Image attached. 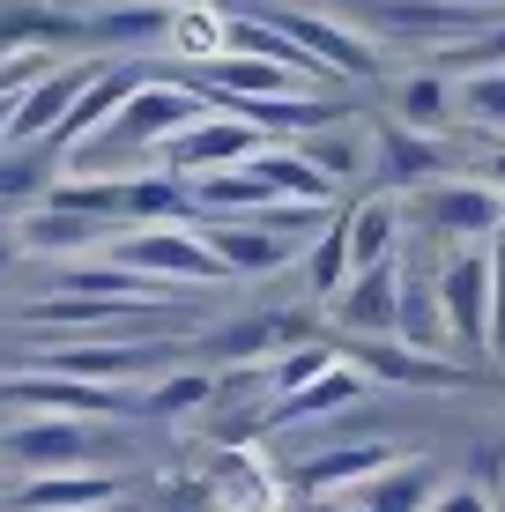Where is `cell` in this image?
<instances>
[{"instance_id": "1", "label": "cell", "mask_w": 505, "mask_h": 512, "mask_svg": "<svg viewBox=\"0 0 505 512\" xmlns=\"http://www.w3.org/2000/svg\"><path fill=\"white\" fill-rule=\"evenodd\" d=\"M194 119H208V97L201 90H186V82H142V90L127 97V112H119L104 134H90L67 164L97 171V164H112V156H156L171 134L194 127Z\"/></svg>"}, {"instance_id": "2", "label": "cell", "mask_w": 505, "mask_h": 512, "mask_svg": "<svg viewBox=\"0 0 505 512\" xmlns=\"http://www.w3.org/2000/svg\"><path fill=\"white\" fill-rule=\"evenodd\" d=\"M104 260H119V268L142 275V282H231V268L208 253V238L194 231V223H149V231H119Z\"/></svg>"}, {"instance_id": "3", "label": "cell", "mask_w": 505, "mask_h": 512, "mask_svg": "<svg viewBox=\"0 0 505 512\" xmlns=\"http://www.w3.org/2000/svg\"><path fill=\"white\" fill-rule=\"evenodd\" d=\"M491 245H461L454 260L439 268V312H446V334H454V349L468 364L491 357Z\"/></svg>"}, {"instance_id": "4", "label": "cell", "mask_w": 505, "mask_h": 512, "mask_svg": "<svg viewBox=\"0 0 505 512\" xmlns=\"http://www.w3.org/2000/svg\"><path fill=\"white\" fill-rule=\"evenodd\" d=\"M260 149H268V134H260L253 119H238V112H208V119H194L186 134H171L156 156H164L171 179H208V171H238V164H253Z\"/></svg>"}, {"instance_id": "5", "label": "cell", "mask_w": 505, "mask_h": 512, "mask_svg": "<svg viewBox=\"0 0 505 512\" xmlns=\"http://www.w3.org/2000/svg\"><path fill=\"white\" fill-rule=\"evenodd\" d=\"M0 401H23L38 416H142V394L127 386H97V379H67V372H23V379H0Z\"/></svg>"}, {"instance_id": "6", "label": "cell", "mask_w": 505, "mask_h": 512, "mask_svg": "<svg viewBox=\"0 0 505 512\" xmlns=\"http://www.w3.org/2000/svg\"><path fill=\"white\" fill-rule=\"evenodd\" d=\"M0 453H8L15 468H30V475H75V468H90L97 431L82 416H30V423H15V431L0 438Z\"/></svg>"}, {"instance_id": "7", "label": "cell", "mask_w": 505, "mask_h": 512, "mask_svg": "<svg viewBox=\"0 0 505 512\" xmlns=\"http://www.w3.org/2000/svg\"><path fill=\"white\" fill-rule=\"evenodd\" d=\"M424 223L461 245H498L505 238V193L483 179H439L424 186Z\"/></svg>"}, {"instance_id": "8", "label": "cell", "mask_w": 505, "mask_h": 512, "mask_svg": "<svg viewBox=\"0 0 505 512\" xmlns=\"http://www.w3.org/2000/svg\"><path fill=\"white\" fill-rule=\"evenodd\" d=\"M268 23H283L327 75H357L372 82L379 75V45H364V30H350L342 15H312V8H268Z\"/></svg>"}, {"instance_id": "9", "label": "cell", "mask_w": 505, "mask_h": 512, "mask_svg": "<svg viewBox=\"0 0 505 512\" xmlns=\"http://www.w3.org/2000/svg\"><path fill=\"white\" fill-rule=\"evenodd\" d=\"M342 357H350L364 379L416 386V394H446V386H468V364H461V357H431V349H409V342H350Z\"/></svg>"}, {"instance_id": "10", "label": "cell", "mask_w": 505, "mask_h": 512, "mask_svg": "<svg viewBox=\"0 0 505 512\" xmlns=\"http://www.w3.org/2000/svg\"><path fill=\"white\" fill-rule=\"evenodd\" d=\"M402 260H387V268H364L350 290L335 297V320L357 334V342H387V334H402Z\"/></svg>"}, {"instance_id": "11", "label": "cell", "mask_w": 505, "mask_h": 512, "mask_svg": "<svg viewBox=\"0 0 505 512\" xmlns=\"http://www.w3.org/2000/svg\"><path fill=\"white\" fill-rule=\"evenodd\" d=\"M394 468V453L379 446V438H357V446H327V453H312V461L290 468V483L305 490V498H357L372 475H387Z\"/></svg>"}, {"instance_id": "12", "label": "cell", "mask_w": 505, "mask_h": 512, "mask_svg": "<svg viewBox=\"0 0 505 512\" xmlns=\"http://www.w3.org/2000/svg\"><path fill=\"white\" fill-rule=\"evenodd\" d=\"M194 231L208 238V253L223 260L231 275H275L290 260V238H275V231H260L253 216H201Z\"/></svg>"}, {"instance_id": "13", "label": "cell", "mask_w": 505, "mask_h": 512, "mask_svg": "<svg viewBox=\"0 0 505 512\" xmlns=\"http://www.w3.org/2000/svg\"><path fill=\"white\" fill-rule=\"evenodd\" d=\"M372 156H379V179L394 186H439V171H446V149L431 134H416L402 127V119H379L372 127Z\"/></svg>"}, {"instance_id": "14", "label": "cell", "mask_w": 505, "mask_h": 512, "mask_svg": "<svg viewBox=\"0 0 505 512\" xmlns=\"http://www.w3.org/2000/svg\"><path fill=\"white\" fill-rule=\"evenodd\" d=\"M104 505H119V483H112V475H90V468L30 475V483L8 498V512H104Z\"/></svg>"}, {"instance_id": "15", "label": "cell", "mask_w": 505, "mask_h": 512, "mask_svg": "<svg viewBox=\"0 0 505 512\" xmlns=\"http://www.w3.org/2000/svg\"><path fill=\"white\" fill-rule=\"evenodd\" d=\"M67 38L90 45H171V8L164 0H134V8H90L67 23Z\"/></svg>"}, {"instance_id": "16", "label": "cell", "mask_w": 505, "mask_h": 512, "mask_svg": "<svg viewBox=\"0 0 505 512\" xmlns=\"http://www.w3.org/2000/svg\"><path fill=\"white\" fill-rule=\"evenodd\" d=\"M112 223H97V216H67V208H38V216L15 231V245L23 253H52V260H82V253H112Z\"/></svg>"}, {"instance_id": "17", "label": "cell", "mask_w": 505, "mask_h": 512, "mask_svg": "<svg viewBox=\"0 0 505 512\" xmlns=\"http://www.w3.org/2000/svg\"><path fill=\"white\" fill-rule=\"evenodd\" d=\"M253 171L275 186V201H298V208H335V179H327V171L312 164L298 141H290V149H283V141H268V149L253 156Z\"/></svg>"}, {"instance_id": "18", "label": "cell", "mask_w": 505, "mask_h": 512, "mask_svg": "<svg viewBox=\"0 0 505 512\" xmlns=\"http://www.w3.org/2000/svg\"><path fill=\"white\" fill-rule=\"evenodd\" d=\"M350 260H357V275L364 268H387V260H402V208H394V193H372V201H357L350 216ZM350 275V282H357Z\"/></svg>"}, {"instance_id": "19", "label": "cell", "mask_w": 505, "mask_h": 512, "mask_svg": "<svg viewBox=\"0 0 505 512\" xmlns=\"http://www.w3.org/2000/svg\"><path fill=\"white\" fill-rule=\"evenodd\" d=\"M364 386H372V379H364L357 364L342 357L335 372H327V379H312L305 394L268 401V416H260V423H320V416H335V409H350V401H364Z\"/></svg>"}, {"instance_id": "20", "label": "cell", "mask_w": 505, "mask_h": 512, "mask_svg": "<svg viewBox=\"0 0 505 512\" xmlns=\"http://www.w3.org/2000/svg\"><path fill=\"white\" fill-rule=\"evenodd\" d=\"M439 468H431V461H394L387 475H372V483H364L357 490V505L364 512H431V505H439Z\"/></svg>"}, {"instance_id": "21", "label": "cell", "mask_w": 505, "mask_h": 512, "mask_svg": "<svg viewBox=\"0 0 505 512\" xmlns=\"http://www.w3.org/2000/svg\"><path fill=\"white\" fill-rule=\"evenodd\" d=\"M156 357H164V349H149V342H112V349H52V357H45V372H67V379H97V386H119V379L149 372Z\"/></svg>"}, {"instance_id": "22", "label": "cell", "mask_w": 505, "mask_h": 512, "mask_svg": "<svg viewBox=\"0 0 505 512\" xmlns=\"http://www.w3.org/2000/svg\"><path fill=\"white\" fill-rule=\"evenodd\" d=\"M194 208H201V216H268V208H275V186L260 179L253 164L208 171V179H194Z\"/></svg>"}, {"instance_id": "23", "label": "cell", "mask_w": 505, "mask_h": 512, "mask_svg": "<svg viewBox=\"0 0 505 512\" xmlns=\"http://www.w3.org/2000/svg\"><path fill=\"white\" fill-rule=\"evenodd\" d=\"M127 216L149 231V223H201V208H194V186L186 179L149 171V179H127Z\"/></svg>"}, {"instance_id": "24", "label": "cell", "mask_w": 505, "mask_h": 512, "mask_svg": "<svg viewBox=\"0 0 505 512\" xmlns=\"http://www.w3.org/2000/svg\"><path fill=\"white\" fill-rule=\"evenodd\" d=\"M350 275H357V260H350V223H327L320 238H312V253H305V282H312V297H327L335 305L342 290H350Z\"/></svg>"}, {"instance_id": "25", "label": "cell", "mask_w": 505, "mask_h": 512, "mask_svg": "<svg viewBox=\"0 0 505 512\" xmlns=\"http://www.w3.org/2000/svg\"><path fill=\"white\" fill-rule=\"evenodd\" d=\"M45 208H67V216L119 223V216H127V179H60V186L45 193Z\"/></svg>"}, {"instance_id": "26", "label": "cell", "mask_w": 505, "mask_h": 512, "mask_svg": "<svg viewBox=\"0 0 505 512\" xmlns=\"http://www.w3.org/2000/svg\"><path fill=\"white\" fill-rule=\"evenodd\" d=\"M298 149L312 156V164L327 171V179H350V171L372 164V134H357V127H327V134H305Z\"/></svg>"}, {"instance_id": "27", "label": "cell", "mask_w": 505, "mask_h": 512, "mask_svg": "<svg viewBox=\"0 0 505 512\" xmlns=\"http://www.w3.org/2000/svg\"><path fill=\"white\" fill-rule=\"evenodd\" d=\"M52 171H60L52 149H8L0 156V201H38V193H52L60 186Z\"/></svg>"}, {"instance_id": "28", "label": "cell", "mask_w": 505, "mask_h": 512, "mask_svg": "<svg viewBox=\"0 0 505 512\" xmlns=\"http://www.w3.org/2000/svg\"><path fill=\"white\" fill-rule=\"evenodd\" d=\"M335 349H327V342H305V349H283V357H275L268 364V394L275 401H290V394H305V386L312 379H327V372H335Z\"/></svg>"}, {"instance_id": "29", "label": "cell", "mask_w": 505, "mask_h": 512, "mask_svg": "<svg viewBox=\"0 0 505 512\" xmlns=\"http://www.w3.org/2000/svg\"><path fill=\"white\" fill-rule=\"evenodd\" d=\"M275 498H283V483L260 461L231 453V468H223V512H275Z\"/></svg>"}, {"instance_id": "30", "label": "cell", "mask_w": 505, "mask_h": 512, "mask_svg": "<svg viewBox=\"0 0 505 512\" xmlns=\"http://www.w3.org/2000/svg\"><path fill=\"white\" fill-rule=\"evenodd\" d=\"M216 386H223V379H208V372H179V379H156L149 394H142V416H194L201 401H216Z\"/></svg>"}, {"instance_id": "31", "label": "cell", "mask_w": 505, "mask_h": 512, "mask_svg": "<svg viewBox=\"0 0 505 512\" xmlns=\"http://www.w3.org/2000/svg\"><path fill=\"white\" fill-rule=\"evenodd\" d=\"M394 119L416 127V134H439V127H446V82H439V75L402 82V90H394Z\"/></svg>"}, {"instance_id": "32", "label": "cell", "mask_w": 505, "mask_h": 512, "mask_svg": "<svg viewBox=\"0 0 505 512\" xmlns=\"http://www.w3.org/2000/svg\"><path fill=\"white\" fill-rule=\"evenodd\" d=\"M439 67H454V75H505V23H491L483 38H468L454 52H439Z\"/></svg>"}, {"instance_id": "33", "label": "cell", "mask_w": 505, "mask_h": 512, "mask_svg": "<svg viewBox=\"0 0 505 512\" xmlns=\"http://www.w3.org/2000/svg\"><path fill=\"white\" fill-rule=\"evenodd\" d=\"M461 112L476 119V127L505 134V75H468L461 82Z\"/></svg>"}, {"instance_id": "34", "label": "cell", "mask_w": 505, "mask_h": 512, "mask_svg": "<svg viewBox=\"0 0 505 512\" xmlns=\"http://www.w3.org/2000/svg\"><path fill=\"white\" fill-rule=\"evenodd\" d=\"M431 512H498V498H491L483 483H446V490H439V505H431Z\"/></svg>"}, {"instance_id": "35", "label": "cell", "mask_w": 505, "mask_h": 512, "mask_svg": "<svg viewBox=\"0 0 505 512\" xmlns=\"http://www.w3.org/2000/svg\"><path fill=\"white\" fill-rule=\"evenodd\" d=\"M491 268H498V282H491V357H505V238L491 245Z\"/></svg>"}, {"instance_id": "36", "label": "cell", "mask_w": 505, "mask_h": 512, "mask_svg": "<svg viewBox=\"0 0 505 512\" xmlns=\"http://www.w3.org/2000/svg\"><path fill=\"white\" fill-rule=\"evenodd\" d=\"M498 475H505V446H483V453H476V483H483V490H491V483H498Z\"/></svg>"}, {"instance_id": "37", "label": "cell", "mask_w": 505, "mask_h": 512, "mask_svg": "<svg viewBox=\"0 0 505 512\" xmlns=\"http://www.w3.org/2000/svg\"><path fill=\"white\" fill-rule=\"evenodd\" d=\"M312 512H364L357 498H312Z\"/></svg>"}, {"instance_id": "38", "label": "cell", "mask_w": 505, "mask_h": 512, "mask_svg": "<svg viewBox=\"0 0 505 512\" xmlns=\"http://www.w3.org/2000/svg\"><path fill=\"white\" fill-rule=\"evenodd\" d=\"M15 253H23V245H15V238H0V268H8V260H15Z\"/></svg>"}, {"instance_id": "39", "label": "cell", "mask_w": 505, "mask_h": 512, "mask_svg": "<svg viewBox=\"0 0 505 512\" xmlns=\"http://www.w3.org/2000/svg\"><path fill=\"white\" fill-rule=\"evenodd\" d=\"M498 186H505V156H498Z\"/></svg>"}]
</instances>
